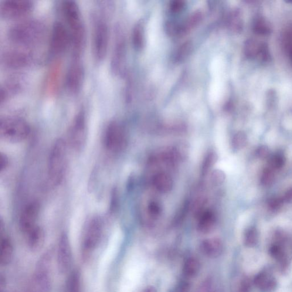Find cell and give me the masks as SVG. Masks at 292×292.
I'll return each instance as SVG.
<instances>
[{
    "instance_id": "cell-1",
    "label": "cell",
    "mask_w": 292,
    "mask_h": 292,
    "mask_svg": "<svg viewBox=\"0 0 292 292\" xmlns=\"http://www.w3.org/2000/svg\"><path fill=\"white\" fill-rule=\"evenodd\" d=\"M63 12L69 28L73 56L81 57L85 45L86 30L79 5L72 0L64 1Z\"/></svg>"
},
{
    "instance_id": "cell-2",
    "label": "cell",
    "mask_w": 292,
    "mask_h": 292,
    "mask_svg": "<svg viewBox=\"0 0 292 292\" xmlns=\"http://www.w3.org/2000/svg\"><path fill=\"white\" fill-rule=\"evenodd\" d=\"M45 27L36 20H25L15 23L9 28L8 37L13 43L23 47L33 46L43 40Z\"/></svg>"
},
{
    "instance_id": "cell-3",
    "label": "cell",
    "mask_w": 292,
    "mask_h": 292,
    "mask_svg": "<svg viewBox=\"0 0 292 292\" xmlns=\"http://www.w3.org/2000/svg\"><path fill=\"white\" fill-rule=\"evenodd\" d=\"M67 165V145L63 139L54 143L50 152L48 161L49 179L54 185L62 182Z\"/></svg>"
},
{
    "instance_id": "cell-4",
    "label": "cell",
    "mask_w": 292,
    "mask_h": 292,
    "mask_svg": "<svg viewBox=\"0 0 292 292\" xmlns=\"http://www.w3.org/2000/svg\"><path fill=\"white\" fill-rule=\"evenodd\" d=\"M30 127L27 122L18 117H5L0 121V137L10 143H19L30 134Z\"/></svg>"
},
{
    "instance_id": "cell-5",
    "label": "cell",
    "mask_w": 292,
    "mask_h": 292,
    "mask_svg": "<svg viewBox=\"0 0 292 292\" xmlns=\"http://www.w3.org/2000/svg\"><path fill=\"white\" fill-rule=\"evenodd\" d=\"M109 42V29L104 17L97 16L94 18L93 31V52L94 59L101 63L107 52Z\"/></svg>"
},
{
    "instance_id": "cell-6",
    "label": "cell",
    "mask_w": 292,
    "mask_h": 292,
    "mask_svg": "<svg viewBox=\"0 0 292 292\" xmlns=\"http://www.w3.org/2000/svg\"><path fill=\"white\" fill-rule=\"evenodd\" d=\"M35 57L28 51L10 49L2 54L1 63L5 68L12 70L26 69L35 63Z\"/></svg>"
},
{
    "instance_id": "cell-7",
    "label": "cell",
    "mask_w": 292,
    "mask_h": 292,
    "mask_svg": "<svg viewBox=\"0 0 292 292\" xmlns=\"http://www.w3.org/2000/svg\"><path fill=\"white\" fill-rule=\"evenodd\" d=\"M104 144L111 152H120L125 148L127 145L126 134L120 122L114 121L108 125L105 132Z\"/></svg>"
},
{
    "instance_id": "cell-8",
    "label": "cell",
    "mask_w": 292,
    "mask_h": 292,
    "mask_svg": "<svg viewBox=\"0 0 292 292\" xmlns=\"http://www.w3.org/2000/svg\"><path fill=\"white\" fill-rule=\"evenodd\" d=\"M103 233V223L100 217H95L87 224L84 231L83 251L84 259H87L93 251L96 249L100 242Z\"/></svg>"
},
{
    "instance_id": "cell-9",
    "label": "cell",
    "mask_w": 292,
    "mask_h": 292,
    "mask_svg": "<svg viewBox=\"0 0 292 292\" xmlns=\"http://www.w3.org/2000/svg\"><path fill=\"white\" fill-rule=\"evenodd\" d=\"M33 6L30 0H4L0 2V15L7 19L21 18L31 12Z\"/></svg>"
},
{
    "instance_id": "cell-10",
    "label": "cell",
    "mask_w": 292,
    "mask_h": 292,
    "mask_svg": "<svg viewBox=\"0 0 292 292\" xmlns=\"http://www.w3.org/2000/svg\"><path fill=\"white\" fill-rule=\"evenodd\" d=\"M84 68L81 57H73L66 74V84L70 93L76 94L83 86Z\"/></svg>"
},
{
    "instance_id": "cell-11",
    "label": "cell",
    "mask_w": 292,
    "mask_h": 292,
    "mask_svg": "<svg viewBox=\"0 0 292 292\" xmlns=\"http://www.w3.org/2000/svg\"><path fill=\"white\" fill-rule=\"evenodd\" d=\"M125 53H126V44H125V37L121 29L117 28L110 63L111 72L115 75L121 74L124 70Z\"/></svg>"
},
{
    "instance_id": "cell-12",
    "label": "cell",
    "mask_w": 292,
    "mask_h": 292,
    "mask_svg": "<svg viewBox=\"0 0 292 292\" xmlns=\"http://www.w3.org/2000/svg\"><path fill=\"white\" fill-rule=\"evenodd\" d=\"M50 40V50L54 56L63 54L70 42L69 32L62 22L54 23Z\"/></svg>"
},
{
    "instance_id": "cell-13",
    "label": "cell",
    "mask_w": 292,
    "mask_h": 292,
    "mask_svg": "<svg viewBox=\"0 0 292 292\" xmlns=\"http://www.w3.org/2000/svg\"><path fill=\"white\" fill-rule=\"evenodd\" d=\"M86 124L85 115L80 112L73 121L69 132V140L71 147L79 151L82 150L86 141Z\"/></svg>"
},
{
    "instance_id": "cell-14",
    "label": "cell",
    "mask_w": 292,
    "mask_h": 292,
    "mask_svg": "<svg viewBox=\"0 0 292 292\" xmlns=\"http://www.w3.org/2000/svg\"><path fill=\"white\" fill-rule=\"evenodd\" d=\"M62 71L63 64L60 61H54L51 64L44 81V93L47 96L54 97L59 93Z\"/></svg>"
},
{
    "instance_id": "cell-15",
    "label": "cell",
    "mask_w": 292,
    "mask_h": 292,
    "mask_svg": "<svg viewBox=\"0 0 292 292\" xmlns=\"http://www.w3.org/2000/svg\"><path fill=\"white\" fill-rule=\"evenodd\" d=\"M72 263V250L69 237L66 233L61 236L57 250L58 269L61 273L67 272Z\"/></svg>"
},
{
    "instance_id": "cell-16",
    "label": "cell",
    "mask_w": 292,
    "mask_h": 292,
    "mask_svg": "<svg viewBox=\"0 0 292 292\" xmlns=\"http://www.w3.org/2000/svg\"><path fill=\"white\" fill-rule=\"evenodd\" d=\"M40 210V205L36 202L29 203L23 209L20 219V227L26 235L38 226L37 221Z\"/></svg>"
},
{
    "instance_id": "cell-17",
    "label": "cell",
    "mask_w": 292,
    "mask_h": 292,
    "mask_svg": "<svg viewBox=\"0 0 292 292\" xmlns=\"http://www.w3.org/2000/svg\"><path fill=\"white\" fill-rule=\"evenodd\" d=\"M51 285L50 272L35 270L26 292H50Z\"/></svg>"
},
{
    "instance_id": "cell-18",
    "label": "cell",
    "mask_w": 292,
    "mask_h": 292,
    "mask_svg": "<svg viewBox=\"0 0 292 292\" xmlns=\"http://www.w3.org/2000/svg\"><path fill=\"white\" fill-rule=\"evenodd\" d=\"M200 249L204 255L215 259L222 254L223 244L218 238L206 239L200 244Z\"/></svg>"
},
{
    "instance_id": "cell-19",
    "label": "cell",
    "mask_w": 292,
    "mask_h": 292,
    "mask_svg": "<svg viewBox=\"0 0 292 292\" xmlns=\"http://www.w3.org/2000/svg\"><path fill=\"white\" fill-rule=\"evenodd\" d=\"M216 224L215 214L212 210H205L199 216L197 229L200 232L209 233L215 229Z\"/></svg>"
},
{
    "instance_id": "cell-20",
    "label": "cell",
    "mask_w": 292,
    "mask_h": 292,
    "mask_svg": "<svg viewBox=\"0 0 292 292\" xmlns=\"http://www.w3.org/2000/svg\"><path fill=\"white\" fill-rule=\"evenodd\" d=\"M26 235L30 250L36 252L42 249L45 243V232L42 227L37 226Z\"/></svg>"
},
{
    "instance_id": "cell-21",
    "label": "cell",
    "mask_w": 292,
    "mask_h": 292,
    "mask_svg": "<svg viewBox=\"0 0 292 292\" xmlns=\"http://www.w3.org/2000/svg\"><path fill=\"white\" fill-rule=\"evenodd\" d=\"M153 184L158 191L168 193L173 187V181L170 175L164 172H159L153 178Z\"/></svg>"
},
{
    "instance_id": "cell-22",
    "label": "cell",
    "mask_w": 292,
    "mask_h": 292,
    "mask_svg": "<svg viewBox=\"0 0 292 292\" xmlns=\"http://www.w3.org/2000/svg\"><path fill=\"white\" fill-rule=\"evenodd\" d=\"M64 292H83L82 277L80 270H74L68 277Z\"/></svg>"
},
{
    "instance_id": "cell-23",
    "label": "cell",
    "mask_w": 292,
    "mask_h": 292,
    "mask_svg": "<svg viewBox=\"0 0 292 292\" xmlns=\"http://www.w3.org/2000/svg\"><path fill=\"white\" fill-rule=\"evenodd\" d=\"M13 248L11 241L7 237L2 238L0 250V263L3 266H7L13 258Z\"/></svg>"
},
{
    "instance_id": "cell-24",
    "label": "cell",
    "mask_w": 292,
    "mask_h": 292,
    "mask_svg": "<svg viewBox=\"0 0 292 292\" xmlns=\"http://www.w3.org/2000/svg\"><path fill=\"white\" fill-rule=\"evenodd\" d=\"M132 42L135 48L141 50L145 43V27L143 22L136 23L132 32Z\"/></svg>"
},
{
    "instance_id": "cell-25",
    "label": "cell",
    "mask_w": 292,
    "mask_h": 292,
    "mask_svg": "<svg viewBox=\"0 0 292 292\" xmlns=\"http://www.w3.org/2000/svg\"><path fill=\"white\" fill-rule=\"evenodd\" d=\"M200 263L195 257H189L183 265V272L188 277H195L199 272Z\"/></svg>"
},
{
    "instance_id": "cell-26",
    "label": "cell",
    "mask_w": 292,
    "mask_h": 292,
    "mask_svg": "<svg viewBox=\"0 0 292 292\" xmlns=\"http://www.w3.org/2000/svg\"><path fill=\"white\" fill-rule=\"evenodd\" d=\"M202 19L203 13L201 11H196L193 12L186 20L185 24L181 25L182 35L188 32L189 29L198 25L201 22Z\"/></svg>"
},
{
    "instance_id": "cell-27",
    "label": "cell",
    "mask_w": 292,
    "mask_h": 292,
    "mask_svg": "<svg viewBox=\"0 0 292 292\" xmlns=\"http://www.w3.org/2000/svg\"><path fill=\"white\" fill-rule=\"evenodd\" d=\"M217 159H218V156L215 152L210 151L207 154L202 166L203 175H206L211 169L214 165L216 164Z\"/></svg>"
},
{
    "instance_id": "cell-28",
    "label": "cell",
    "mask_w": 292,
    "mask_h": 292,
    "mask_svg": "<svg viewBox=\"0 0 292 292\" xmlns=\"http://www.w3.org/2000/svg\"><path fill=\"white\" fill-rule=\"evenodd\" d=\"M193 49L192 43L190 41H188L182 44L179 47L175 55L176 61H181L186 59L190 53H191Z\"/></svg>"
},
{
    "instance_id": "cell-29",
    "label": "cell",
    "mask_w": 292,
    "mask_h": 292,
    "mask_svg": "<svg viewBox=\"0 0 292 292\" xmlns=\"http://www.w3.org/2000/svg\"><path fill=\"white\" fill-rule=\"evenodd\" d=\"M247 138L243 132H237L233 137L232 141V147L235 150H240L245 147L247 145Z\"/></svg>"
},
{
    "instance_id": "cell-30",
    "label": "cell",
    "mask_w": 292,
    "mask_h": 292,
    "mask_svg": "<svg viewBox=\"0 0 292 292\" xmlns=\"http://www.w3.org/2000/svg\"><path fill=\"white\" fill-rule=\"evenodd\" d=\"M225 173L220 169H214L210 174V181L215 186H220L225 182Z\"/></svg>"
},
{
    "instance_id": "cell-31",
    "label": "cell",
    "mask_w": 292,
    "mask_h": 292,
    "mask_svg": "<svg viewBox=\"0 0 292 292\" xmlns=\"http://www.w3.org/2000/svg\"><path fill=\"white\" fill-rule=\"evenodd\" d=\"M286 159L283 154H276L272 156L270 160V166L273 169H280L283 167Z\"/></svg>"
},
{
    "instance_id": "cell-32",
    "label": "cell",
    "mask_w": 292,
    "mask_h": 292,
    "mask_svg": "<svg viewBox=\"0 0 292 292\" xmlns=\"http://www.w3.org/2000/svg\"><path fill=\"white\" fill-rule=\"evenodd\" d=\"M274 179L273 169L267 167L264 169L261 176V183L264 186H270L272 184Z\"/></svg>"
},
{
    "instance_id": "cell-33",
    "label": "cell",
    "mask_w": 292,
    "mask_h": 292,
    "mask_svg": "<svg viewBox=\"0 0 292 292\" xmlns=\"http://www.w3.org/2000/svg\"><path fill=\"white\" fill-rule=\"evenodd\" d=\"M147 211L152 219H158L162 212L160 204L156 201L151 202L148 204Z\"/></svg>"
},
{
    "instance_id": "cell-34",
    "label": "cell",
    "mask_w": 292,
    "mask_h": 292,
    "mask_svg": "<svg viewBox=\"0 0 292 292\" xmlns=\"http://www.w3.org/2000/svg\"><path fill=\"white\" fill-rule=\"evenodd\" d=\"M185 6V2L182 0H174L171 2L169 5V9L171 12L174 13H178L181 12L184 9Z\"/></svg>"
},
{
    "instance_id": "cell-35",
    "label": "cell",
    "mask_w": 292,
    "mask_h": 292,
    "mask_svg": "<svg viewBox=\"0 0 292 292\" xmlns=\"http://www.w3.org/2000/svg\"><path fill=\"white\" fill-rule=\"evenodd\" d=\"M283 202V199L276 198L271 199L269 201L268 206H269L270 209L273 210V211H277L281 209Z\"/></svg>"
},
{
    "instance_id": "cell-36",
    "label": "cell",
    "mask_w": 292,
    "mask_h": 292,
    "mask_svg": "<svg viewBox=\"0 0 292 292\" xmlns=\"http://www.w3.org/2000/svg\"><path fill=\"white\" fill-rule=\"evenodd\" d=\"M258 157L261 159H265L268 157L270 155L269 148L266 146H261L258 148L256 151Z\"/></svg>"
},
{
    "instance_id": "cell-37",
    "label": "cell",
    "mask_w": 292,
    "mask_h": 292,
    "mask_svg": "<svg viewBox=\"0 0 292 292\" xmlns=\"http://www.w3.org/2000/svg\"><path fill=\"white\" fill-rule=\"evenodd\" d=\"M9 164L8 158L5 154L1 153L0 155V167L1 171L5 170Z\"/></svg>"
},
{
    "instance_id": "cell-38",
    "label": "cell",
    "mask_w": 292,
    "mask_h": 292,
    "mask_svg": "<svg viewBox=\"0 0 292 292\" xmlns=\"http://www.w3.org/2000/svg\"><path fill=\"white\" fill-rule=\"evenodd\" d=\"M284 202L290 203L292 202V188L287 190L283 197Z\"/></svg>"
},
{
    "instance_id": "cell-39",
    "label": "cell",
    "mask_w": 292,
    "mask_h": 292,
    "mask_svg": "<svg viewBox=\"0 0 292 292\" xmlns=\"http://www.w3.org/2000/svg\"><path fill=\"white\" fill-rule=\"evenodd\" d=\"M113 198H112V201H111V209H114L115 208H116L117 205V200H118V197H117V193L116 192V191H114V193H113Z\"/></svg>"
},
{
    "instance_id": "cell-40",
    "label": "cell",
    "mask_w": 292,
    "mask_h": 292,
    "mask_svg": "<svg viewBox=\"0 0 292 292\" xmlns=\"http://www.w3.org/2000/svg\"><path fill=\"white\" fill-rule=\"evenodd\" d=\"M5 279L4 276L2 275H1V277H0V289H1V291H2L3 289L5 288Z\"/></svg>"
},
{
    "instance_id": "cell-41",
    "label": "cell",
    "mask_w": 292,
    "mask_h": 292,
    "mask_svg": "<svg viewBox=\"0 0 292 292\" xmlns=\"http://www.w3.org/2000/svg\"><path fill=\"white\" fill-rule=\"evenodd\" d=\"M143 292H157V291L155 287L150 286L146 288Z\"/></svg>"
}]
</instances>
